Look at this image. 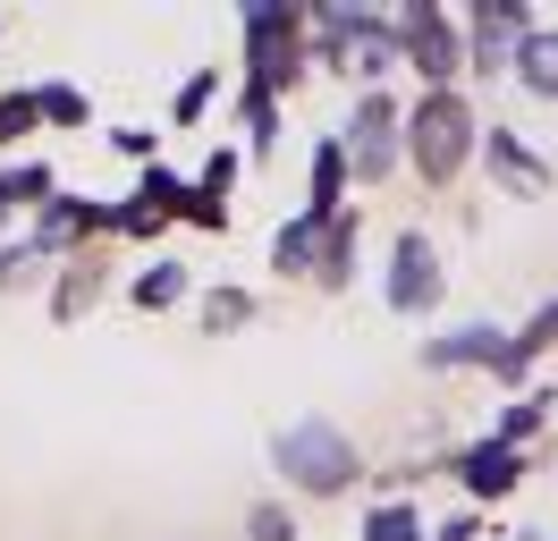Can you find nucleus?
<instances>
[{
  "instance_id": "obj_1",
  "label": "nucleus",
  "mask_w": 558,
  "mask_h": 541,
  "mask_svg": "<svg viewBox=\"0 0 558 541\" xmlns=\"http://www.w3.org/2000/svg\"><path fill=\"white\" fill-rule=\"evenodd\" d=\"M271 457L296 491H348L355 482V448H348L339 423H288V432L271 440Z\"/></svg>"
},
{
  "instance_id": "obj_2",
  "label": "nucleus",
  "mask_w": 558,
  "mask_h": 541,
  "mask_svg": "<svg viewBox=\"0 0 558 541\" xmlns=\"http://www.w3.org/2000/svg\"><path fill=\"white\" fill-rule=\"evenodd\" d=\"M465 153H474V110H465V94H423L415 110V161L432 187H449L457 169H465Z\"/></svg>"
},
{
  "instance_id": "obj_3",
  "label": "nucleus",
  "mask_w": 558,
  "mask_h": 541,
  "mask_svg": "<svg viewBox=\"0 0 558 541\" xmlns=\"http://www.w3.org/2000/svg\"><path fill=\"white\" fill-rule=\"evenodd\" d=\"M440 279H449V270H440V254H432V237L407 229L398 245H389V288L381 297L398 304V313H423V304L440 297Z\"/></svg>"
},
{
  "instance_id": "obj_4",
  "label": "nucleus",
  "mask_w": 558,
  "mask_h": 541,
  "mask_svg": "<svg viewBox=\"0 0 558 541\" xmlns=\"http://www.w3.org/2000/svg\"><path fill=\"white\" fill-rule=\"evenodd\" d=\"M348 169H364V178H381L389 161H398V101L389 94H364V110H355V128H348Z\"/></svg>"
},
{
  "instance_id": "obj_5",
  "label": "nucleus",
  "mask_w": 558,
  "mask_h": 541,
  "mask_svg": "<svg viewBox=\"0 0 558 541\" xmlns=\"http://www.w3.org/2000/svg\"><path fill=\"white\" fill-rule=\"evenodd\" d=\"M423 364H508V330L499 322H465V330H449V338H432L423 347Z\"/></svg>"
},
{
  "instance_id": "obj_6",
  "label": "nucleus",
  "mask_w": 558,
  "mask_h": 541,
  "mask_svg": "<svg viewBox=\"0 0 558 541\" xmlns=\"http://www.w3.org/2000/svg\"><path fill=\"white\" fill-rule=\"evenodd\" d=\"M457 473H465L474 500H499V491H517V482H524V457H517V448H499V440H483V448L457 457Z\"/></svg>"
},
{
  "instance_id": "obj_7",
  "label": "nucleus",
  "mask_w": 558,
  "mask_h": 541,
  "mask_svg": "<svg viewBox=\"0 0 558 541\" xmlns=\"http://www.w3.org/2000/svg\"><path fill=\"white\" fill-rule=\"evenodd\" d=\"M517 76L533 85V94H558V34H550V26H533V34L517 43Z\"/></svg>"
},
{
  "instance_id": "obj_8",
  "label": "nucleus",
  "mask_w": 558,
  "mask_h": 541,
  "mask_svg": "<svg viewBox=\"0 0 558 541\" xmlns=\"http://www.w3.org/2000/svg\"><path fill=\"white\" fill-rule=\"evenodd\" d=\"M542 347H558V297L542 304V313H533V322H524L517 338H508V364H499V372H508V381H517V372L533 364V356H542Z\"/></svg>"
},
{
  "instance_id": "obj_9",
  "label": "nucleus",
  "mask_w": 558,
  "mask_h": 541,
  "mask_svg": "<svg viewBox=\"0 0 558 541\" xmlns=\"http://www.w3.org/2000/svg\"><path fill=\"white\" fill-rule=\"evenodd\" d=\"M322 229H330V220H314V212H296V220L279 229L271 263H279V270H305V263H314V254H322Z\"/></svg>"
},
{
  "instance_id": "obj_10",
  "label": "nucleus",
  "mask_w": 558,
  "mask_h": 541,
  "mask_svg": "<svg viewBox=\"0 0 558 541\" xmlns=\"http://www.w3.org/2000/svg\"><path fill=\"white\" fill-rule=\"evenodd\" d=\"M339 178H348V153L322 144V153H314V203H305L314 220H339Z\"/></svg>"
},
{
  "instance_id": "obj_11",
  "label": "nucleus",
  "mask_w": 558,
  "mask_h": 541,
  "mask_svg": "<svg viewBox=\"0 0 558 541\" xmlns=\"http://www.w3.org/2000/svg\"><path fill=\"white\" fill-rule=\"evenodd\" d=\"M490 161H499V178H517V187H550V161L524 153L517 135H490Z\"/></svg>"
},
{
  "instance_id": "obj_12",
  "label": "nucleus",
  "mask_w": 558,
  "mask_h": 541,
  "mask_svg": "<svg viewBox=\"0 0 558 541\" xmlns=\"http://www.w3.org/2000/svg\"><path fill=\"white\" fill-rule=\"evenodd\" d=\"M364 541H423V525H415V507H407V500H389V507H373V516H364Z\"/></svg>"
},
{
  "instance_id": "obj_13",
  "label": "nucleus",
  "mask_w": 558,
  "mask_h": 541,
  "mask_svg": "<svg viewBox=\"0 0 558 541\" xmlns=\"http://www.w3.org/2000/svg\"><path fill=\"white\" fill-rule=\"evenodd\" d=\"M178 297H186V270H178V263H153V270L136 279V304H153V313H161V304H178Z\"/></svg>"
},
{
  "instance_id": "obj_14",
  "label": "nucleus",
  "mask_w": 558,
  "mask_h": 541,
  "mask_svg": "<svg viewBox=\"0 0 558 541\" xmlns=\"http://www.w3.org/2000/svg\"><path fill=\"white\" fill-rule=\"evenodd\" d=\"M542 414H550V398H524V406H508V414H499V432H490V440H499V448H517V440L533 432Z\"/></svg>"
},
{
  "instance_id": "obj_15",
  "label": "nucleus",
  "mask_w": 558,
  "mask_h": 541,
  "mask_svg": "<svg viewBox=\"0 0 558 541\" xmlns=\"http://www.w3.org/2000/svg\"><path fill=\"white\" fill-rule=\"evenodd\" d=\"M170 203H186V187H178L170 169H144V212H153V220H161V212H170Z\"/></svg>"
},
{
  "instance_id": "obj_16",
  "label": "nucleus",
  "mask_w": 558,
  "mask_h": 541,
  "mask_svg": "<svg viewBox=\"0 0 558 541\" xmlns=\"http://www.w3.org/2000/svg\"><path fill=\"white\" fill-rule=\"evenodd\" d=\"M35 110H51V119H69V128H76V119H85V94H76V85H43Z\"/></svg>"
},
{
  "instance_id": "obj_17",
  "label": "nucleus",
  "mask_w": 558,
  "mask_h": 541,
  "mask_svg": "<svg viewBox=\"0 0 558 541\" xmlns=\"http://www.w3.org/2000/svg\"><path fill=\"white\" fill-rule=\"evenodd\" d=\"M43 110H35V94H9L0 101V135H17V128H35Z\"/></svg>"
},
{
  "instance_id": "obj_18",
  "label": "nucleus",
  "mask_w": 558,
  "mask_h": 541,
  "mask_svg": "<svg viewBox=\"0 0 558 541\" xmlns=\"http://www.w3.org/2000/svg\"><path fill=\"white\" fill-rule=\"evenodd\" d=\"M245 313H254V304H245L238 288H220V297H211V330H229V322H245Z\"/></svg>"
},
{
  "instance_id": "obj_19",
  "label": "nucleus",
  "mask_w": 558,
  "mask_h": 541,
  "mask_svg": "<svg viewBox=\"0 0 558 541\" xmlns=\"http://www.w3.org/2000/svg\"><path fill=\"white\" fill-rule=\"evenodd\" d=\"M254 541H288V516H279V507H254Z\"/></svg>"
},
{
  "instance_id": "obj_20",
  "label": "nucleus",
  "mask_w": 558,
  "mask_h": 541,
  "mask_svg": "<svg viewBox=\"0 0 558 541\" xmlns=\"http://www.w3.org/2000/svg\"><path fill=\"white\" fill-rule=\"evenodd\" d=\"M432 541H474V516H449V525H440Z\"/></svg>"
}]
</instances>
